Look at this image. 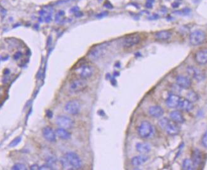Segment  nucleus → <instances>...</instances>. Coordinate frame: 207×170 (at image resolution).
I'll use <instances>...</instances> for the list:
<instances>
[{
    "label": "nucleus",
    "instance_id": "obj_1",
    "mask_svg": "<svg viewBox=\"0 0 207 170\" xmlns=\"http://www.w3.org/2000/svg\"><path fill=\"white\" fill-rule=\"evenodd\" d=\"M154 133L153 125L148 121H143L138 128V135L142 139H148L152 137Z\"/></svg>",
    "mask_w": 207,
    "mask_h": 170
},
{
    "label": "nucleus",
    "instance_id": "obj_2",
    "mask_svg": "<svg viewBox=\"0 0 207 170\" xmlns=\"http://www.w3.org/2000/svg\"><path fill=\"white\" fill-rule=\"evenodd\" d=\"M95 72V69L94 66H91L89 64H81L76 69L75 72L78 74L80 78L86 79L92 77Z\"/></svg>",
    "mask_w": 207,
    "mask_h": 170
},
{
    "label": "nucleus",
    "instance_id": "obj_3",
    "mask_svg": "<svg viewBox=\"0 0 207 170\" xmlns=\"http://www.w3.org/2000/svg\"><path fill=\"white\" fill-rule=\"evenodd\" d=\"M108 46V43H104L102 45L95 47L89 51L88 54V58L90 60L95 61L99 60L102 57L106 50V47Z\"/></svg>",
    "mask_w": 207,
    "mask_h": 170
},
{
    "label": "nucleus",
    "instance_id": "obj_4",
    "mask_svg": "<svg viewBox=\"0 0 207 170\" xmlns=\"http://www.w3.org/2000/svg\"><path fill=\"white\" fill-rule=\"evenodd\" d=\"M65 157L73 169H78L82 166V161L76 153L74 152H68L65 155Z\"/></svg>",
    "mask_w": 207,
    "mask_h": 170
},
{
    "label": "nucleus",
    "instance_id": "obj_5",
    "mask_svg": "<svg viewBox=\"0 0 207 170\" xmlns=\"http://www.w3.org/2000/svg\"><path fill=\"white\" fill-rule=\"evenodd\" d=\"M56 123L60 127L65 129H71L74 127L75 121L65 115L57 116L56 119Z\"/></svg>",
    "mask_w": 207,
    "mask_h": 170
},
{
    "label": "nucleus",
    "instance_id": "obj_6",
    "mask_svg": "<svg viewBox=\"0 0 207 170\" xmlns=\"http://www.w3.org/2000/svg\"><path fill=\"white\" fill-rule=\"evenodd\" d=\"M206 39L205 33L201 30H196L191 33L190 41L192 46H198L203 43Z\"/></svg>",
    "mask_w": 207,
    "mask_h": 170
},
{
    "label": "nucleus",
    "instance_id": "obj_7",
    "mask_svg": "<svg viewBox=\"0 0 207 170\" xmlns=\"http://www.w3.org/2000/svg\"><path fill=\"white\" fill-rule=\"evenodd\" d=\"M65 109L67 113L71 115H77L80 113L81 104L78 100H71L65 106Z\"/></svg>",
    "mask_w": 207,
    "mask_h": 170
},
{
    "label": "nucleus",
    "instance_id": "obj_8",
    "mask_svg": "<svg viewBox=\"0 0 207 170\" xmlns=\"http://www.w3.org/2000/svg\"><path fill=\"white\" fill-rule=\"evenodd\" d=\"M87 87L85 79H77L72 81L70 84V89L73 92H80L84 91Z\"/></svg>",
    "mask_w": 207,
    "mask_h": 170
},
{
    "label": "nucleus",
    "instance_id": "obj_9",
    "mask_svg": "<svg viewBox=\"0 0 207 170\" xmlns=\"http://www.w3.org/2000/svg\"><path fill=\"white\" fill-rule=\"evenodd\" d=\"M141 37L138 34H131L126 36L123 41V46L124 47L129 48L135 46L139 43Z\"/></svg>",
    "mask_w": 207,
    "mask_h": 170
},
{
    "label": "nucleus",
    "instance_id": "obj_10",
    "mask_svg": "<svg viewBox=\"0 0 207 170\" xmlns=\"http://www.w3.org/2000/svg\"><path fill=\"white\" fill-rule=\"evenodd\" d=\"M187 72L190 76L198 81H201L205 78L203 72L198 68L190 66L187 68Z\"/></svg>",
    "mask_w": 207,
    "mask_h": 170
},
{
    "label": "nucleus",
    "instance_id": "obj_11",
    "mask_svg": "<svg viewBox=\"0 0 207 170\" xmlns=\"http://www.w3.org/2000/svg\"><path fill=\"white\" fill-rule=\"evenodd\" d=\"M42 135L48 142H55L56 141V133L50 127H46L42 129Z\"/></svg>",
    "mask_w": 207,
    "mask_h": 170
},
{
    "label": "nucleus",
    "instance_id": "obj_12",
    "mask_svg": "<svg viewBox=\"0 0 207 170\" xmlns=\"http://www.w3.org/2000/svg\"><path fill=\"white\" fill-rule=\"evenodd\" d=\"M176 82L177 85L179 86L180 88L187 89L191 86V80L187 77H185L183 75H179L176 77Z\"/></svg>",
    "mask_w": 207,
    "mask_h": 170
},
{
    "label": "nucleus",
    "instance_id": "obj_13",
    "mask_svg": "<svg viewBox=\"0 0 207 170\" xmlns=\"http://www.w3.org/2000/svg\"><path fill=\"white\" fill-rule=\"evenodd\" d=\"M195 60L199 65L207 64V48L197 51L195 55Z\"/></svg>",
    "mask_w": 207,
    "mask_h": 170
},
{
    "label": "nucleus",
    "instance_id": "obj_14",
    "mask_svg": "<svg viewBox=\"0 0 207 170\" xmlns=\"http://www.w3.org/2000/svg\"><path fill=\"white\" fill-rule=\"evenodd\" d=\"M164 130L166 131L167 134L172 136L176 135L180 132V128L179 125H178V123L172 120H170L169 121V123L167 125Z\"/></svg>",
    "mask_w": 207,
    "mask_h": 170
},
{
    "label": "nucleus",
    "instance_id": "obj_15",
    "mask_svg": "<svg viewBox=\"0 0 207 170\" xmlns=\"http://www.w3.org/2000/svg\"><path fill=\"white\" fill-rule=\"evenodd\" d=\"M180 99L181 98L179 96L174 94H171L167 98L166 104L169 108H176L178 107Z\"/></svg>",
    "mask_w": 207,
    "mask_h": 170
},
{
    "label": "nucleus",
    "instance_id": "obj_16",
    "mask_svg": "<svg viewBox=\"0 0 207 170\" xmlns=\"http://www.w3.org/2000/svg\"><path fill=\"white\" fill-rule=\"evenodd\" d=\"M191 160L195 167H198L203 162V154L199 149H195L191 154Z\"/></svg>",
    "mask_w": 207,
    "mask_h": 170
},
{
    "label": "nucleus",
    "instance_id": "obj_17",
    "mask_svg": "<svg viewBox=\"0 0 207 170\" xmlns=\"http://www.w3.org/2000/svg\"><path fill=\"white\" fill-rule=\"evenodd\" d=\"M177 108L181 111L189 112V111L193 109V104H192V103H191L189 100H187L186 98H181Z\"/></svg>",
    "mask_w": 207,
    "mask_h": 170
},
{
    "label": "nucleus",
    "instance_id": "obj_18",
    "mask_svg": "<svg viewBox=\"0 0 207 170\" xmlns=\"http://www.w3.org/2000/svg\"><path fill=\"white\" fill-rule=\"evenodd\" d=\"M148 113L153 118H160L163 116L164 113V111L160 106H153L149 108Z\"/></svg>",
    "mask_w": 207,
    "mask_h": 170
},
{
    "label": "nucleus",
    "instance_id": "obj_19",
    "mask_svg": "<svg viewBox=\"0 0 207 170\" xmlns=\"http://www.w3.org/2000/svg\"><path fill=\"white\" fill-rule=\"evenodd\" d=\"M148 160V156L145 154H142L139 156H134L131 159V164L134 166H139L145 164Z\"/></svg>",
    "mask_w": 207,
    "mask_h": 170
},
{
    "label": "nucleus",
    "instance_id": "obj_20",
    "mask_svg": "<svg viewBox=\"0 0 207 170\" xmlns=\"http://www.w3.org/2000/svg\"><path fill=\"white\" fill-rule=\"evenodd\" d=\"M154 36L157 41H164L170 39L172 37V33L169 31H161L157 32Z\"/></svg>",
    "mask_w": 207,
    "mask_h": 170
},
{
    "label": "nucleus",
    "instance_id": "obj_21",
    "mask_svg": "<svg viewBox=\"0 0 207 170\" xmlns=\"http://www.w3.org/2000/svg\"><path fill=\"white\" fill-rule=\"evenodd\" d=\"M170 118L172 121L180 124L184 122V118L179 111H173L170 113Z\"/></svg>",
    "mask_w": 207,
    "mask_h": 170
},
{
    "label": "nucleus",
    "instance_id": "obj_22",
    "mask_svg": "<svg viewBox=\"0 0 207 170\" xmlns=\"http://www.w3.org/2000/svg\"><path fill=\"white\" fill-rule=\"evenodd\" d=\"M151 145L145 142H139L136 144V149L137 151L142 154L148 153L151 150Z\"/></svg>",
    "mask_w": 207,
    "mask_h": 170
},
{
    "label": "nucleus",
    "instance_id": "obj_23",
    "mask_svg": "<svg viewBox=\"0 0 207 170\" xmlns=\"http://www.w3.org/2000/svg\"><path fill=\"white\" fill-rule=\"evenodd\" d=\"M56 133L57 137L62 140H69L71 139V134L68 131H67V129L62 128L61 127L56 130Z\"/></svg>",
    "mask_w": 207,
    "mask_h": 170
},
{
    "label": "nucleus",
    "instance_id": "obj_24",
    "mask_svg": "<svg viewBox=\"0 0 207 170\" xmlns=\"http://www.w3.org/2000/svg\"><path fill=\"white\" fill-rule=\"evenodd\" d=\"M182 169L184 170H192L195 169V166L193 163V162L192 161L191 159H186L183 161L182 163Z\"/></svg>",
    "mask_w": 207,
    "mask_h": 170
},
{
    "label": "nucleus",
    "instance_id": "obj_25",
    "mask_svg": "<svg viewBox=\"0 0 207 170\" xmlns=\"http://www.w3.org/2000/svg\"><path fill=\"white\" fill-rule=\"evenodd\" d=\"M186 99L187 100H189L190 101H191V103H193L195 102H196L198 100L199 96L196 92H195L193 90H191V91H190L187 94Z\"/></svg>",
    "mask_w": 207,
    "mask_h": 170
},
{
    "label": "nucleus",
    "instance_id": "obj_26",
    "mask_svg": "<svg viewBox=\"0 0 207 170\" xmlns=\"http://www.w3.org/2000/svg\"><path fill=\"white\" fill-rule=\"evenodd\" d=\"M61 163L62 164V166L64 169H73V168L71 167V165L70 164V163H68V161H67V159H66V158L64 156L62 157L61 159Z\"/></svg>",
    "mask_w": 207,
    "mask_h": 170
},
{
    "label": "nucleus",
    "instance_id": "obj_27",
    "mask_svg": "<svg viewBox=\"0 0 207 170\" xmlns=\"http://www.w3.org/2000/svg\"><path fill=\"white\" fill-rule=\"evenodd\" d=\"M170 121L169 119H168L167 118H163L161 120H160L159 121V125L160 127L162 128V129H165L166 127L167 126V125L169 123V121Z\"/></svg>",
    "mask_w": 207,
    "mask_h": 170
},
{
    "label": "nucleus",
    "instance_id": "obj_28",
    "mask_svg": "<svg viewBox=\"0 0 207 170\" xmlns=\"http://www.w3.org/2000/svg\"><path fill=\"white\" fill-rule=\"evenodd\" d=\"M12 169H16V170H26L27 168L22 164H16L12 168Z\"/></svg>",
    "mask_w": 207,
    "mask_h": 170
},
{
    "label": "nucleus",
    "instance_id": "obj_29",
    "mask_svg": "<svg viewBox=\"0 0 207 170\" xmlns=\"http://www.w3.org/2000/svg\"><path fill=\"white\" fill-rule=\"evenodd\" d=\"M201 143L205 147L207 148V131L205 133L203 137L201 139Z\"/></svg>",
    "mask_w": 207,
    "mask_h": 170
},
{
    "label": "nucleus",
    "instance_id": "obj_30",
    "mask_svg": "<svg viewBox=\"0 0 207 170\" xmlns=\"http://www.w3.org/2000/svg\"><path fill=\"white\" fill-rule=\"evenodd\" d=\"M21 139L22 138L21 137H18L16 139H15L14 140H13V141L11 142V144H9V146H11V147H15L16 146V145L17 144H19V142H20L21 141Z\"/></svg>",
    "mask_w": 207,
    "mask_h": 170
},
{
    "label": "nucleus",
    "instance_id": "obj_31",
    "mask_svg": "<svg viewBox=\"0 0 207 170\" xmlns=\"http://www.w3.org/2000/svg\"><path fill=\"white\" fill-rule=\"evenodd\" d=\"M22 56V52L20 51H18L17 52L15 55H14V56H13V58H14V60H17L18 59H19L21 56Z\"/></svg>",
    "mask_w": 207,
    "mask_h": 170
},
{
    "label": "nucleus",
    "instance_id": "obj_32",
    "mask_svg": "<svg viewBox=\"0 0 207 170\" xmlns=\"http://www.w3.org/2000/svg\"><path fill=\"white\" fill-rule=\"evenodd\" d=\"M52 166H51L49 164H45L43 165V166L39 167L38 169H52Z\"/></svg>",
    "mask_w": 207,
    "mask_h": 170
},
{
    "label": "nucleus",
    "instance_id": "obj_33",
    "mask_svg": "<svg viewBox=\"0 0 207 170\" xmlns=\"http://www.w3.org/2000/svg\"><path fill=\"white\" fill-rule=\"evenodd\" d=\"M107 14H108V13H107V12H102V13H100V14L97 15V17H98V18H101V17H105V16H106Z\"/></svg>",
    "mask_w": 207,
    "mask_h": 170
},
{
    "label": "nucleus",
    "instance_id": "obj_34",
    "mask_svg": "<svg viewBox=\"0 0 207 170\" xmlns=\"http://www.w3.org/2000/svg\"><path fill=\"white\" fill-rule=\"evenodd\" d=\"M46 116H47V118H51L52 117V111L50 110H47L46 112Z\"/></svg>",
    "mask_w": 207,
    "mask_h": 170
},
{
    "label": "nucleus",
    "instance_id": "obj_35",
    "mask_svg": "<svg viewBox=\"0 0 207 170\" xmlns=\"http://www.w3.org/2000/svg\"><path fill=\"white\" fill-rule=\"evenodd\" d=\"M104 6L105 7H106L107 8H113V6H112V4H110L109 1H106L105 3L104 4Z\"/></svg>",
    "mask_w": 207,
    "mask_h": 170
},
{
    "label": "nucleus",
    "instance_id": "obj_36",
    "mask_svg": "<svg viewBox=\"0 0 207 170\" xmlns=\"http://www.w3.org/2000/svg\"><path fill=\"white\" fill-rule=\"evenodd\" d=\"M145 5H146V7L148 8H152V5H153V3L147 1V3H146Z\"/></svg>",
    "mask_w": 207,
    "mask_h": 170
},
{
    "label": "nucleus",
    "instance_id": "obj_37",
    "mask_svg": "<svg viewBox=\"0 0 207 170\" xmlns=\"http://www.w3.org/2000/svg\"><path fill=\"white\" fill-rule=\"evenodd\" d=\"M182 12L184 14L186 15V14H188L191 12V10H190V9H189V8H184V9H182Z\"/></svg>",
    "mask_w": 207,
    "mask_h": 170
},
{
    "label": "nucleus",
    "instance_id": "obj_38",
    "mask_svg": "<svg viewBox=\"0 0 207 170\" xmlns=\"http://www.w3.org/2000/svg\"><path fill=\"white\" fill-rule=\"evenodd\" d=\"M179 5V3L178 2H174L172 4V7L173 8H177Z\"/></svg>",
    "mask_w": 207,
    "mask_h": 170
},
{
    "label": "nucleus",
    "instance_id": "obj_39",
    "mask_svg": "<svg viewBox=\"0 0 207 170\" xmlns=\"http://www.w3.org/2000/svg\"><path fill=\"white\" fill-rule=\"evenodd\" d=\"M38 168H39V167H38L37 166V165H32V166L31 167V169H38Z\"/></svg>",
    "mask_w": 207,
    "mask_h": 170
},
{
    "label": "nucleus",
    "instance_id": "obj_40",
    "mask_svg": "<svg viewBox=\"0 0 207 170\" xmlns=\"http://www.w3.org/2000/svg\"><path fill=\"white\" fill-rule=\"evenodd\" d=\"M45 20L46 22H49L51 20V16H47L46 17Z\"/></svg>",
    "mask_w": 207,
    "mask_h": 170
},
{
    "label": "nucleus",
    "instance_id": "obj_41",
    "mask_svg": "<svg viewBox=\"0 0 207 170\" xmlns=\"http://www.w3.org/2000/svg\"><path fill=\"white\" fill-rule=\"evenodd\" d=\"M148 1H150V2H152V3H153L154 2V0H147Z\"/></svg>",
    "mask_w": 207,
    "mask_h": 170
}]
</instances>
